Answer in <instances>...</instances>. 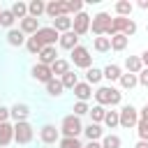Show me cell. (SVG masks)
<instances>
[{"label":"cell","instance_id":"40","mask_svg":"<svg viewBox=\"0 0 148 148\" xmlns=\"http://www.w3.org/2000/svg\"><path fill=\"white\" fill-rule=\"evenodd\" d=\"M88 111H90V104H88V102H74V106H72V113L79 116V118L86 116Z\"/></svg>","mask_w":148,"mask_h":148},{"label":"cell","instance_id":"8","mask_svg":"<svg viewBox=\"0 0 148 148\" xmlns=\"http://www.w3.org/2000/svg\"><path fill=\"white\" fill-rule=\"evenodd\" d=\"M32 37H37V39L42 42V46H56V42L60 39V35H58L51 25H42V28H39Z\"/></svg>","mask_w":148,"mask_h":148},{"label":"cell","instance_id":"21","mask_svg":"<svg viewBox=\"0 0 148 148\" xmlns=\"http://www.w3.org/2000/svg\"><path fill=\"white\" fill-rule=\"evenodd\" d=\"M132 9H134V5H132L130 0H118V2L113 5L116 16H123V18H132Z\"/></svg>","mask_w":148,"mask_h":148},{"label":"cell","instance_id":"9","mask_svg":"<svg viewBox=\"0 0 148 148\" xmlns=\"http://www.w3.org/2000/svg\"><path fill=\"white\" fill-rule=\"evenodd\" d=\"M90 18H92V16H88L86 12L74 14V18H72V30H74L79 37L86 35V32H90Z\"/></svg>","mask_w":148,"mask_h":148},{"label":"cell","instance_id":"30","mask_svg":"<svg viewBox=\"0 0 148 148\" xmlns=\"http://www.w3.org/2000/svg\"><path fill=\"white\" fill-rule=\"evenodd\" d=\"M104 127H109V130H116V127H120V118H118V111L116 109H106V116H104V123H102Z\"/></svg>","mask_w":148,"mask_h":148},{"label":"cell","instance_id":"27","mask_svg":"<svg viewBox=\"0 0 148 148\" xmlns=\"http://www.w3.org/2000/svg\"><path fill=\"white\" fill-rule=\"evenodd\" d=\"M44 88H46V95H49V97H60V95L65 92V88H62L60 79H51V81H49Z\"/></svg>","mask_w":148,"mask_h":148},{"label":"cell","instance_id":"33","mask_svg":"<svg viewBox=\"0 0 148 148\" xmlns=\"http://www.w3.org/2000/svg\"><path fill=\"white\" fill-rule=\"evenodd\" d=\"M99 143H102V148H120L123 146V139L118 134H104Z\"/></svg>","mask_w":148,"mask_h":148},{"label":"cell","instance_id":"18","mask_svg":"<svg viewBox=\"0 0 148 148\" xmlns=\"http://www.w3.org/2000/svg\"><path fill=\"white\" fill-rule=\"evenodd\" d=\"M14 141V123H0V148H7Z\"/></svg>","mask_w":148,"mask_h":148},{"label":"cell","instance_id":"3","mask_svg":"<svg viewBox=\"0 0 148 148\" xmlns=\"http://www.w3.org/2000/svg\"><path fill=\"white\" fill-rule=\"evenodd\" d=\"M69 56H72L74 67H79V69H90V67H92V56H90V49H88V46L79 44V46H74V49L69 51Z\"/></svg>","mask_w":148,"mask_h":148},{"label":"cell","instance_id":"43","mask_svg":"<svg viewBox=\"0 0 148 148\" xmlns=\"http://www.w3.org/2000/svg\"><path fill=\"white\" fill-rule=\"evenodd\" d=\"M0 123H9V106H0Z\"/></svg>","mask_w":148,"mask_h":148},{"label":"cell","instance_id":"7","mask_svg":"<svg viewBox=\"0 0 148 148\" xmlns=\"http://www.w3.org/2000/svg\"><path fill=\"white\" fill-rule=\"evenodd\" d=\"M39 141H42L44 146L58 143V141H60V130H58L56 125H51V123L42 125V127H39Z\"/></svg>","mask_w":148,"mask_h":148},{"label":"cell","instance_id":"23","mask_svg":"<svg viewBox=\"0 0 148 148\" xmlns=\"http://www.w3.org/2000/svg\"><path fill=\"white\" fill-rule=\"evenodd\" d=\"M44 9H46V2L44 0H30L28 2V16L37 18V21H39V16H44Z\"/></svg>","mask_w":148,"mask_h":148},{"label":"cell","instance_id":"11","mask_svg":"<svg viewBox=\"0 0 148 148\" xmlns=\"http://www.w3.org/2000/svg\"><path fill=\"white\" fill-rule=\"evenodd\" d=\"M28 118H30V106H28V104L16 102V104L9 106V120H14V123H23V120H28Z\"/></svg>","mask_w":148,"mask_h":148},{"label":"cell","instance_id":"14","mask_svg":"<svg viewBox=\"0 0 148 148\" xmlns=\"http://www.w3.org/2000/svg\"><path fill=\"white\" fill-rule=\"evenodd\" d=\"M39 28H42V25H39V21H37V18H32V16H25V18H21V21H18V30H21L25 37H32Z\"/></svg>","mask_w":148,"mask_h":148},{"label":"cell","instance_id":"19","mask_svg":"<svg viewBox=\"0 0 148 148\" xmlns=\"http://www.w3.org/2000/svg\"><path fill=\"white\" fill-rule=\"evenodd\" d=\"M120 74H123V67H120V65H116V62H109V65L102 69V76L109 81V86H111L113 81H118V79H120Z\"/></svg>","mask_w":148,"mask_h":148},{"label":"cell","instance_id":"10","mask_svg":"<svg viewBox=\"0 0 148 148\" xmlns=\"http://www.w3.org/2000/svg\"><path fill=\"white\" fill-rule=\"evenodd\" d=\"M44 16H49L51 21L58 18V16H69V14H67V2H60V0H51V2H46Z\"/></svg>","mask_w":148,"mask_h":148},{"label":"cell","instance_id":"1","mask_svg":"<svg viewBox=\"0 0 148 148\" xmlns=\"http://www.w3.org/2000/svg\"><path fill=\"white\" fill-rule=\"evenodd\" d=\"M92 97H95V104L99 106H120L123 104V90L116 88V86H99L97 90H92Z\"/></svg>","mask_w":148,"mask_h":148},{"label":"cell","instance_id":"39","mask_svg":"<svg viewBox=\"0 0 148 148\" xmlns=\"http://www.w3.org/2000/svg\"><path fill=\"white\" fill-rule=\"evenodd\" d=\"M58 146H60V148H83V143H81L79 139H69V136H60Z\"/></svg>","mask_w":148,"mask_h":148},{"label":"cell","instance_id":"2","mask_svg":"<svg viewBox=\"0 0 148 148\" xmlns=\"http://www.w3.org/2000/svg\"><path fill=\"white\" fill-rule=\"evenodd\" d=\"M60 136H69V139H79V134H83V123L79 116L74 113H67L62 120H60Z\"/></svg>","mask_w":148,"mask_h":148},{"label":"cell","instance_id":"37","mask_svg":"<svg viewBox=\"0 0 148 148\" xmlns=\"http://www.w3.org/2000/svg\"><path fill=\"white\" fill-rule=\"evenodd\" d=\"M42 49H44V46H42V42H39L37 37H28V39H25V51H28L30 56H37Z\"/></svg>","mask_w":148,"mask_h":148},{"label":"cell","instance_id":"31","mask_svg":"<svg viewBox=\"0 0 148 148\" xmlns=\"http://www.w3.org/2000/svg\"><path fill=\"white\" fill-rule=\"evenodd\" d=\"M9 12L14 14V18H25L28 16V2H23V0H18V2H14L12 7H9Z\"/></svg>","mask_w":148,"mask_h":148},{"label":"cell","instance_id":"47","mask_svg":"<svg viewBox=\"0 0 148 148\" xmlns=\"http://www.w3.org/2000/svg\"><path fill=\"white\" fill-rule=\"evenodd\" d=\"M134 148H148V141H136Z\"/></svg>","mask_w":148,"mask_h":148},{"label":"cell","instance_id":"25","mask_svg":"<svg viewBox=\"0 0 148 148\" xmlns=\"http://www.w3.org/2000/svg\"><path fill=\"white\" fill-rule=\"evenodd\" d=\"M69 72V62L65 60V58H58L53 65H51V74H53V79H60L62 74H67Z\"/></svg>","mask_w":148,"mask_h":148},{"label":"cell","instance_id":"41","mask_svg":"<svg viewBox=\"0 0 148 148\" xmlns=\"http://www.w3.org/2000/svg\"><path fill=\"white\" fill-rule=\"evenodd\" d=\"M83 12V2L81 0H67V14H79Z\"/></svg>","mask_w":148,"mask_h":148},{"label":"cell","instance_id":"13","mask_svg":"<svg viewBox=\"0 0 148 148\" xmlns=\"http://www.w3.org/2000/svg\"><path fill=\"white\" fill-rule=\"evenodd\" d=\"M56 60H58V49H56V46H44V49L37 53V62H39V65L51 67Z\"/></svg>","mask_w":148,"mask_h":148},{"label":"cell","instance_id":"36","mask_svg":"<svg viewBox=\"0 0 148 148\" xmlns=\"http://www.w3.org/2000/svg\"><path fill=\"white\" fill-rule=\"evenodd\" d=\"M14 21H16V18H14V14L9 12V7H7V9H0V25H2V28L12 30V28H14Z\"/></svg>","mask_w":148,"mask_h":148},{"label":"cell","instance_id":"45","mask_svg":"<svg viewBox=\"0 0 148 148\" xmlns=\"http://www.w3.org/2000/svg\"><path fill=\"white\" fill-rule=\"evenodd\" d=\"M83 148H102V143H99V141H88Z\"/></svg>","mask_w":148,"mask_h":148},{"label":"cell","instance_id":"17","mask_svg":"<svg viewBox=\"0 0 148 148\" xmlns=\"http://www.w3.org/2000/svg\"><path fill=\"white\" fill-rule=\"evenodd\" d=\"M83 136H86L88 141H102V136H104V127L97 125V123H88V125L83 127Z\"/></svg>","mask_w":148,"mask_h":148},{"label":"cell","instance_id":"5","mask_svg":"<svg viewBox=\"0 0 148 148\" xmlns=\"http://www.w3.org/2000/svg\"><path fill=\"white\" fill-rule=\"evenodd\" d=\"M32 139H35V127H32L28 120L14 123V141H16L18 146H28Z\"/></svg>","mask_w":148,"mask_h":148},{"label":"cell","instance_id":"6","mask_svg":"<svg viewBox=\"0 0 148 148\" xmlns=\"http://www.w3.org/2000/svg\"><path fill=\"white\" fill-rule=\"evenodd\" d=\"M111 25V14L109 12H97L92 18H90V32L95 37H102L106 35V28Z\"/></svg>","mask_w":148,"mask_h":148},{"label":"cell","instance_id":"4","mask_svg":"<svg viewBox=\"0 0 148 148\" xmlns=\"http://www.w3.org/2000/svg\"><path fill=\"white\" fill-rule=\"evenodd\" d=\"M118 118H120V127L134 130L136 123H139V109L132 106V104H123V106L118 109Z\"/></svg>","mask_w":148,"mask_h":148},{"label":"cell","instance_id":"28","mask_svg":"<svg viewBox=\"0 0 148 148\" xmlns=\"http://www.w3.org/2000/svg\"><path fill=\"white\" fill-rule=\"evenodd\" d=\"M92 49H95L97 53H109V51H111V39L104 37V35H102V37H95V39H92Z\"/></svg>","mask_w":148,"mask_h":148},{"label":"cell","instance_id":"32","mask_svg":"<svg viewBox=\"0 0 148 148\" xmlns=\"http://www.w3.org/2000/svg\"><path fill=\"white\" fill-rule=\"evenodd\" d=\"M60 83H62V88H65V90H74V86L79 83V74H74V72L69 69L67 74H62V76H60Z\"/></svg>","mask_w":148,"mask_h":148},{"label":"cell","instance_id":"15","mask_svg":"<svg viewBox=\"0 0 148 148\" xmlns=\"http://www.w3.org/2000/svg\"><path fill=\"white\" fill-rule=\"evenodd\" d=\"M58 46H60V49H65V51H72L74 46H79V35H76L74 30L62 32V35H60V39H58Z\"/></svg>","mask_w":148,"mask_h":148},{"label":"cell","instance_id":"22","mask_svg":"<svg viewBox=\"0 0 148 148\" xmlns=\"http://www.w3.org/2000/svg\"><path fill=\"white\" fill-rule=\"evenodd\" d=\"M51 28H53L58 35L72 30V16H58V18H53V21H51Z\"/></svg>","mask_w":148,"mask_h":148},{"label":"cell","instance_id":"35","mask_svg":"<svg viewBox=\"0 0 148 148\" xmlns=\"http://www.w3.org/2000/svg\"><path fill=\"white\" fill-rule=\"evenodd\" d=\"M102 79H104V76H102V69H99V67H90V69H86V83L97 86Z\"/></svg>","mask_w":148,"mask_h":148},{"label":"cell","instance_id":"38","mask_svg":"<svg viewBox=\"0 0 148 148\" xmlns=\"http://www.w3.org/2000/svg\"><path fill=\"white\" fill-rule=\"evenodd\" d=\"M136 134H139V141H148V120H143V118H139V123H136Z\"/></svg>","mask_w":148,"mask_h":148},{"label":"cell","instance_id":"29","mask_svg":"<svg viewBox=\"0 0 148 148\" xmlns=\"http://www.w3.org/2000/svg\"><path fill=\"white\" fill-rule=\"evenodd\" d=\"M88 116H90V123L102 125V123H104V116H106V109H104V106H99V104H95V106H90Z\"/></svg>","mask_w":148,"mask_h":148},{"label":"cell","instance_id":"34","mask_svg":"<svg viewBox=\"0 0 148 148\" xmlns=\"http://www.w3.org/2000/svg\"><path fill=\"white\" fill-rule=\"evenodd\" d=\"M109 39H111V51H125L127 44H130V39H127L125 35H113V37H109Z\"/></svg>","mask_w":148,"mask_h":148},{"label":"cell","instance_id":"44","mask_svg":"<svg viewBox=\"0 0 148 148\" xmlns=\"http://www.w3.org/2000/svg\"><path fill=\"white\" fill-rule=\"evenodd\" d=\"M139 118H143V120H148V102L143 104V109H139Z\"/></svg>","mask_w":148,"mask_h":148},{"label":"cell","instance_id":"42","mask_svg":"<svg viewBox=\"0 0 148 148\" xmlns=\"http://www.w3.org/2000/svg\"><path fill=\"white\" fill-rule=\"evenodd\" d=\"M136 81H139V86H143V88H148V69L143 67L139 74H136Z\"/></svg>","mask_w":148,"mask_h":148},{"label":"cell","instance_id":"16","mask_svg":"<svg viewBox=\"0 0 148 148\" xmlns=\"http://www.w3.org/2000/svg\"><path fill=\"white\" fill-rule=\"evenodd\" d=\"M74 97H76V102H88L90 97H92V86L90 83H86V81H79L76 86H74Z\"/></svg>","mask_w":148,"mask_h":148},{"label":"cell","instance_id":"12","mask_svg":"<svg viewBox=\"0 0 148 148\" xmlns=\"http://www.w3.org/2000/svg\"><path fill=\"white\" fill-rule=\"evenodd\" d=\"M30 76H32L37 83H44V86H46V83L53 79V74H51V67H46V65H39V62L30 67Z\"/></svg>","mask_w":148,"mask_h":148},{"label":"cell","instance_id":"20","mask_svg":"<svg viewBox=\"0 0 148 148\" xmlns=\"http://www.w3.org/2000/svg\"><path fill=\"white\" fill-rule=\"evenodd\" d=\"M25 39H28V37H25L18 28L7 30V44H9V46H14V49H16V46H25Z\"/></svg>","mask_w":148,"mask_h":148},{"label":"cell","instance_id":"24","mask_svg":"<svg viewBox=\"0 0 148 148\" xmlns=\"http://www.w3.org/2000/svg\"><path fill=\"white\" fill-rule=\"evenodd\" d=\"M118 83H120V90H134V88L139 86L136 74H130V72H123L120 79H118Z\"/></svg>","mask_w":148,"mask_h":148},{"label":"cell","instance_id":"46","mask_svg":"<svg viewBox=\"0 0 148 148\" xmlns=\"http://www.w3.org/2000/svg\"><path fill=\"white\" fill-rule=\"evenodd\" d=\"M136 7H139V9H143V12H146V9H148V0H139V2H136Z\"/></svg>","mask_w":148,"mask_h":148},{"label":"cell","instance_id":"26","mask_svg":"<svg viewBox=\"0 0 148 148\" xmlns=\"http://www.w3.org/2000/svg\"><path fill=\"white\" fill-rule=\"evenodd\" d=\"M125 69H127L130 74H139V72L143 69L141 58H139V56H127V58H125Z\"/></svg>","mask_w":148,"mask_h":148}]
</instances>
